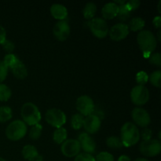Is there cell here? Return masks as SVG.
I'll return each mask as SVG.
<instances>
[{
  "mask_svg": "<svg viewBox=\"0 0 161 161\" xmlns=\"http://www.w3.org/2000/svg\"><path fill=\"white\" fill-rule=\"evenodd\" d=\"M13 112L9 107H0V123H6L12 119Z\"/></svg>",
  "mask_w": 161,
  "mask_h": 161,
  "instance_id": "d4e9b609",
  "label": "cell"
},
{
  "mask_svg": "<svg viewBox=\"0 0 161 161\" xmlns=\"http://www.w3.org/2000/svg\"><path fill=\"white\" fill-rule=\"evenodd\" d=\"M149 99V91L145 86L138 85L132 88L130 91V100L138 106L146 105Z\"/></svg>",
  "mask_w": 161,
  "mask_h": 161,
  "instance_id": "52a82bcc",
  "label": "cell"
},
{
  "mask_svg": "<svg viewBox=\"0 0 161 161\" xmlns=\"http://www.w3.org/2000/svg\"><path fill=\"white\" fill-rule=\"evenodd\" d=\"M160 32H161V31H160V30H159V31H158V40L159 41H160Z\"/></svg>",
  "mask_w": 161,
  "mask_h": 161,
  "instance_id": "bcb514c9",
  "label": "cell"
},
{
  "mask_svg": "<svg viewBox=\"0 0 161 161\" xmlns=\"http://www.w3.org/2000/svg\"><path fill=\"white\" fill-rule=\"evenodd\" d=\"M50 14L53 18L61 21V20H64V19L67 18L68 9L63 5L55 3V4L52 5L50 7Z\"/></svg>",
  "mask_w": 161,
  "mask_h": 161,
  "instance_id": "2e32d148",
  "label": "cell"
},
{
  "mask_svg": "<svg viewBox=\"0 0 161 161\" xmlns=\"http://www.w3.org/2000/svg\"><path fill=\"white\" fill-rule=\"evenodd\" d=\"M94 159L95 161H114V157L108 152H101Z\"/></svg>",
  "mask_w": 161,
  "mask_h": 161,
  "instance_id": "4dcf8cb0",
  "label": "cell"
},
{
  "mask_svg": "<svg viewBox=\"0 0 161 161\" xmlns=\"http://www.w3.org/2000/svg\"><path fill=\"white\" fill-rule=\"evenodd\" d=\"M42 126L40 124L31 126L29 130V138L31 140H38L42 135Z\"/></svg>",
  "mask_w": 161,
  "mask_h": 161,
  "instance_id": "83f0119b",
  "label": "cell"
},
{
  "mask_svg": "<svg viewBox=\"0 0 161 161\" xmlns=\"http://www.w3.org/2000/svg\"><path fill=\"white\" fill-rule=\"evenodd\" d=\"M145 25H146V21L144 19L140 17H136L130 20L127 27L129 28V31L130 30L132 31H140L143 30Z\"/></svg>",
  "mask_w": 161,
  "mask_h": 161,
  "instance_id": "ffe728a7",
  "label": "cell"
},
{
  "mask_svg": "<svg viewBox=\"0 0 161 161\" xmlns=\"http://www.w3.org/2000/svg\"><path fill=\"white\" fill-rule=\"evenodd\" d=\"M0 161H6V160H4V159H3V157H0Z\"/></svg>",
  "mask_w": 161,
  "mask_h": 161,
  "instance_id": "7dc6e473",
  "label": "cell"
},
{
  "mask_svg": "<svg viewBox=\"0 0 161 161\" xmlns=\"http://www.w3.org/2000/svg\"><path fill=\"white\" fill-rule=\"evenodd\" d=\"M120 139L125 147H130L137 144L140 139V131L137 126L130 122L125 123L121 127Z\"/></svg>",
  "mask_w": 161,
  "mask_h": 161,
  "instance_id": "7a4b0ae2",
  "label": "cell"
},
{
  "mask_svg": "<svg viewBox=\"0 0 161 161\" xmlns=\"http://www.w3.org/2000/svg\"><path fill=\"white\" fill-rule=\"evenodd\" d=\"M22 156L25 160L28 161H35L39 157V152L34 146L26 145L22 149Z\"/></svg>",
  "mask_w": 161,
  "mask_h": 161,
  "instance_id": "d6986e66",
  "label": "cell"
},
{
  "mask_svg": "<svg viewBox=\"0 0 161 161\" xmlns=\"http://www.w3.org/2000/svg\"><path fill=\"white\" fill-rule=\"evenodd\" d=\"M23 122L26 125L34 126L39 124L41 120V113L38 107L31 102L24 104L20 110Z\"/></svg>",
  "mask_w": 161,
  "mask_h": 161,
  "instance_id": "3957f363",
  "label": "cell"
},
{
  "mask_svg": "<svg viewBox=\"0 0 161 161\" xmlns=\"http://www.w3.org/2000/svg\"><path fill=\"white\" fill-rule=\"evenodd\" d=\"M10 69L16 78L23 80L28 76V69H27L25 64L20 60H19L17 63H15L10 68Z\"/></svg>",
  "mask_w": 161,
  "mask_h": 161,
  "instance_id": "ac0fdd59",
  "label": "cell"
},
{
  "mask_svg": "<svg viewBox=\"0 0 161 161\" xmlns=\"http://www.w3.org/2000/svg\"><path fill=\"white\" fill-rule=\"evenodd\" d=\"M19 60L20 59H19L15 54H14V53H7V54L5 56L3 62L6 64V65L8 67V69H10V68L12 67L15 63H17Z\"/></svg>",
  "mask_w": 161,
  "mask_h": 161,
  "instance_id": "f546056e",
  "label": "cell"
},
{
  "mask_svg": "<svg viewBox=\"0 0 161 161\" xmlns=\"http://www.w3.org/2000/svg\"><path fill=\"white\" fill-rule=\"evenodd\" d=\"M81 150L80 144L77 139H67L61 144V151L66 157H75Z\"/></svg>",
  "mask_w": 161,
  "mask_h": 161,
  "instance_id": "30bf717a",
  "label": "cell"
},
{
  "mask_svg": "<svg viewBox=\"0 0 161 161\" xmlns=\"http://www.w3.org/2000/svg\"><path fill=\"white\" fill-rule=\"evenodd\" d=\"M130 14H131V12L129 10L126 5H123V6H119V11H118V14L116 17L120 21L124 22L130 18Z\"/></svg>",
  "mask_w": 161,
  "mask_h": 161,
  "instance_id": "4316f807",
  "label": "cell"
},
{
  "mask_svg": "<svg viewBox=\"0 0 161 161\" xmlns=\"http://www.w3.org/2000/svg\"><path fill=\"white\" fill-rule=\"evenodd\" d=\"M113 3H116L117 6H123V5H125L126 3H127V1H126V0H117V1H116V0H115Z\"/></svg>",
  "mask_w": 161,
  "mask_h": 161,
  "instance_id": "b9f144b4",
  "label": "cell"
},
{
  "mask_svg": "<svg viewBox=\"0 0 161 161\" xmlns=\"http://www.w3.org/2000/svg\"><path fill=\"white\" fill-rule=\"evenodd\" d=\"M12 96L10 88L6 84L0 83V102H7Z\"/></svg>",
  "mask_w": 161,
  "mask_h": 161,
  "instance_id": "484cf974",
  "label": "cell"
},
{
  "mask_svg": "<svg viewBox=\"0 0 161 161\" xmlns=\"http://www.w3.org/2000/svg\"><path fill=\"white\" fill-rule=\"evenodd\" d=\"M140 137L142 138L143 141L152 139V137H153L152 130H151L149 128H145L144 130L142 131V133L140 134Z\"/></svg>",
  "mask_w": 161,
  "mask_h": 161,
  "instance_id": "74e56055",
  "label": "cell"
},
{
  "mask_svg": "<svg viewBox=\"0 0 161 161\" xmlns=\"http://www.w3.org/2000/svg\"><path fill=\"white\" fill-rule=\"evenodd\" d=\"M149 62L151 64L157 67L161 66V54L160 53H153L149 56Z\"/></svg>",
  "mask_w": 161,
  "mask_h": 161,
  "instance_id": "d6a6232c",
  "label": "cell"
},
{
  "mask_svg": "<svg viewBox=\"0 0 161 161\" xmlns=\"http://www.w3.org/2000/svg\"><path fill=\"white\" fill-rule=\"evenodd\" d=\"M35 161H44L43 160H42V157H41V156H39V157H38V159L36 160H35Z\"/></svg>",
  "mask_w": 161,
  "mask_h": 161,
  "instance_id": "f6af8a7d",
  "label": "cell"
},
{
  "mask_svg": "<svg viewBox=\"0 0 161 161\" xmlns=\"http://www.w3.org/2000/svg\"><path fill=\"white\" fill-rule=\"evenodd\" d=\"M134 161H149V160H148L147 159H145V158H138Z\"/></svg>",
  "mask_w": 161,
  "mask_h": 161,
  "instance_id": "7bdbcfd3",
  "label": "cell"
},
{
  "mask_svg": "<svg viewBox=\"0 0 161 161\" xmlns=\"http://www.w3.org/2000/svg\"><path fill=\"white\" fill-rule=\"evenodd\" d=\"M76 109L83 116H87L92 114L94 110V103L93 99L87 95H82L79 97L75 103Z\"/></svg>",
  "mask_w": 161,
  "mask_h": 161,
  "instance_id": "9c48e42d",
  "label": "cell"
},
{
  "mask_svg": "<svg viewBox=\"0 0 161 161\" xmlns=\"http://www.w3.org/2000/svg\"><path fill=\"white\" fill-rule=\"evenodd\" d=\"M160 5H161V1H160L158 3V6H157V7H158V11H159V14H161V9H160Z\"/></svg>",
  "mask_w": 161,
  "mask_h": 161,
  "instance_id": "ee69618b",
  "label": "cell"
},
{
  "mask_svg": "<svg viewBox=\"0 0 161 161\" xmlns=\"http://www.w3.org/2000/svg\"><path fill=\"white\" fill-rule=\"evenodd\" d=\"M6 39V31L2 25H0V44Z\"/></svg>",
  "mask_w": 161,
  "mask_h": 161,
  "instance_id": "f35d334b",
  "label": "cell"
},
{
  "mask_svg": "<svg viewBox=\"0 0 161 161\" xmlns=\"http://www.w3.org/2000/svg\"><path fill=\"white\" fill-rule=\"evenodd\" d=\"M84 116L80 113H75L71 118V126L74 130H80L83 126Z\"/></svg>",
  "mask_w": 161,
  "mask_h": 161,
  "instance_id": "603a6c76",
  "label": "cell"
},
{
  "mask_svg": "<svg viewBox=\"0 0 161 161\" xmlns=\"http://www.w3.org/2000/svg\"><path fill=\"white\" fill-rule=\"evenodd\" d=\"M140 4H141V2L139 0H129V1H127L125 5L128 8L129 10L132 12V11L136 10L140 6Z\"/></svg>",
  "mask_w": 161,
  "mask_h": 161,
  "instance_id": "8d00e7d4",
  "label": "cell"
},
{
  "mask_svg": "<svg viewBox=\"0 0 161 161\" xmlns=\"http://www.w3.org/2000/svg\"><path fill=\"white\" fill-rule=\"evenodd\" d=\"M90 30L95 37L98 39H104L106 37L108 34V24L101 17H96V18L91 19L87 23Z\"/></svg>",
  "mask_w": 161,
  "mask_h": 161,
  "instance_id": "5b68a950",
  "label": "cell"
},
{
  "mask_svg": "<svg viewBox=\"0 0 161 161\" xmlns=\"http://www.w3.org/2000/svg\"><path fill=\"white\" fill-rule=\"evenodd\" d=\"M28 131L27 125L20 119L14 120L6 129V136L10 141H19L26 135Z\"/></svg>",
  "mask_w": 161,
  "mask_h": 161,
  "instance_id": "277c9868",
  "label": "cell"
},
{
  "mask_svg": "<svg viewBox=\"0 0 161 161\" xmlns=\"http://www.w3.org/2000/svg\"><path fill=\"white\" fill-rule=\"evenodd\" d=\"M8 71H9V69L6 65V64L3 62V61H0V83H3L6 79Z\"/></svg>",
  "mask_w": 161,
  "mask_h": 161,
  "instance_id": "836d02e7",
  "label": "cell"
},
{
  "mask_svg": "<svg viewBox=\"0 0 161 161\" xmlns=\"http://www.w3.org/2000/svg\"><path fill=\"white\" fill-rule=\"evenodd\" d=\"M106 145L108 148L113 149H120L123 146V143L121 142L120 138L116 136L108 137L106 139Z\"/></svg>",
  "mask_w": 161,
  "mask_h": 161,
  "instance_id": "cb8c5ba5",
  "label": "cell"
},
{
  "mask_svg": "<svg viewBox=\"0 0 161 161\" xmlns=\"http://www.w3.org/2000/svg\"><path fill=\"white\" fill-rule=\"evenodd\" d=\"M118 161H130V157L127 155H122L119 157Z\"/></svg>",
  "mask_w": 161,
  "mask_h": 161,
  "instance_id": "60d3db41",
  "label": "cell"
},
{
  "mask_svg": "<svg viewBox=\"0 0 161 161\" xmlns=\"http://www.w3.org/2000/svg\"><path fill=\"white\" fill-rule=\"evenodd\" d=\"M1 45L2 47H3V50L6 52H7L8 53H12L13 52H14V49H15V45H14V43L12 41L9 40V39H6Z\"/></svg>",
  "mask_w": 161,
  "mask_h": 161,
  "instance_id": "e575fe53",
  "label": "cell"
},
{
  "mask_svg": "<svg viewBox=\"0 0 161 161\" xmlns=\"http://www.w3.org/2000/svg\"><path fill=\"white\" fill-rule=\"evenodd\" d=\"M149 80L153 86H156L157 88H160L161 86V71L157 70L153 72L149 75Z\"/></svg>",
  "mask_w": 161,
  "mask_h": 161,
  "instance_id": "f1b7e54d",
  "label": "cell"
},
{
  "mask_svg": "<svg viewBox=\"0 0 161 161\" xmlns=\"http://www.w3.org/2000/svg\"><path fill=\"white\" fill-rule=\"evenodd\" d=\"M102 122L98 116L95 114H91L84 118L83 126L87 134H95L100 130Z\"/></svg>",
  "mask_w": 161,
  "mask_h": 161,
  "instance_id": "5bb4252c",
  "label": "cell"
},
{
  "mask_svg": "<svg viewBox=\"0 0 161 161\" xmlns=\"http://www.w3.org/2000/svg\"><path fill=\"white\" fill-rule=\"evenodd\" d=\"M131 117L135 124L141 127H146L151 122L149 113L146 109L139 107H136L132 110Z\"/></svg>",
  "mask_w": 161,
  "mask_h": 161,
  "instance_id": "8fae6325",
  "label": "cell"
},
{
  "mask_svg": "<svg viewBox=\"0 0 161 161\" xmlns=\"http://www.w3.org/2000/svg\"><path fill=\"white\" fill-rule=\"evenodd\" d=\"M153 23L154 27H155L156 28L160 29L161 27V17L160 16H157V17H154L153 20Z\"/></svg>",
  "mask_w": 161,
  "mask_h": 161,
  "instance_id": "ab89813d",
  "label": "cell"
},
{
  "mask_svg": "<svg viewBox=\"0 0 161 161\" xmlns=\"http://www.w3.org/2000/svg\"><path fill=\"white\" fill-rule=\"evenodd\" d=\"M67 130L64 127H61L59 128H57L54 130L53 135V140L56 144L61 145L64 141L67 140Z\"/></svg>",
  "mask_w": 161,
  "mask_h": 161,
  "instance_id": "44dd1931",
  "label": "cell"
},
{
  "mask_svg": "<svg viewBox=\"0 0 161 161\" xmlns=\"http://www.w3.org/2000/svg\"><path fill=\"white\" fill-rule=\"evenodd\" d=\"M74 161H95V159L91 154L82 153H79L75 157Z\"/></svg>",
  "mask_w": 161,
  "mask_h": 161,
  "instance_id": "d590c367",
  "label": "cell"
},
{
  "mask_svg": "<svg viewBox=\"0 0 161 161\" xmlns=\"http://www.w3.org/2000/svg\"><path fill=\"white\" fill-rule=\"evenodd\" d=\"M46 120L50 126L56 128L61 127L66 123L65 113L58 108H50L46 113Z\"/></svg>",
  "mask_w": 161,
  "mask_h": 161,
  "instance_id": "ba28073f",
  "label": "cell"
},
{
  "mask_svg": "<svg viewBox=\"0 0 161 161\" xmlns=\"http://www.w3.org/2000/svg\"><path fill=\"white\" fill-rule=\"evenodd\" d=\"M149 80V75L146 73V72H138L136 75V81L138 83V85H142V86H144L146 83Z\"/></svg>",
  "mask_w": 161,
  "mask_h": 161,
  "instance_id": "1f68e13d",
  "label": "cell"
},
{
  "mask_svg": "<svg viewBox=\"0 0 161 161\" xmlns=\"http://www.w3.org/2000/svg\"><path fill=\"white\" fill-rule=\"evenodd\" d=\"M78 142L80 144V147L84 151V153L92 154L95 152L96 142L89 134L86 132H83L78 136Z\"/></svg>",
  "mask_w": 161,
  "mask_h": 161,
  "instance_id": "9a60e30c",
  "label": "cell"
},
{
  "mask_svg": "<svg viewBox=\"0 0 161 161\" xmlns=\"http://www.w3.org/2000/svg\"><path fill=\"white\" fill-rule=\"evenodd\" d=\"M119 11V6L115 3H108L102 7V14L103 19L112 20L117 16Z\"/></svg>",
  "mask_w": 161,
  "mask_h": 161,
  "instance_id": "e0dca14e",
  "label": "cell"
},
{
  "mask_svg": "<svg viewBox=\"0 0 161 161\" xmlns=\"http://www.w3.org/2000/svg\"><path fill=\"white\" fill-rule=\"evenodd\" d=\"M96 12H97V6L94 3H87L83 8V17L86 20H91L94 17Z\"/></svg>",
  "mask_w": 161,
  "mask_h": 161,
  "instance_id": "7402d4cb",
  "label": "cell"
},
{
  "mask_svg": "<svg viewBox=\"0 0 161 161\" xmlns=\"http://www.w3.org/2000/svg\"><path fill=\"white\" fill-rule=\"evenodd\" d=\"M70 26L65 20H61L56 23L53 29V34L58 41H65L70 35Z\"/></svg>",
  "mask_w": 161,
  "mask_h": 161,
  "instance_id": "4fadbf2b",
  "label": "cell"
},
{
  "mask_svg": "<svg viewBox=\"0 0 161 161\" xmlns=\"http://www.w3.org/2000/svg\"><path fill=\"white\" fill-rule=\"evenodd\" d=\"M137 42L145 58H149L157 48V38L149 30H142L137 36Z\"/></svg>",
  "mask_w": 161,
  "mask_h": 161,
  "instance_id": "6da1fadb",
  "label": "cell"
},
{
  "mask_svg": "<svg viewBox=\"0 0 161 161\" xmlns=\"http://www.w3.org/2000/svg\"><path fill=\"white\" fill-rule=\"evenodd\" d=\"M140 153L145 157H153L159 155L161 151V143L157 139L142 141L139 146Z\"/></svg>",
  "mask_w": 161,
  "mask_h": 161,
  "instance_id": "8992f818",
  "label": "cell"
},
{
  "mask_svg": "<svg viewBox=\"0 0 161 161\" xmlns=\"http://www.w3.org/2000/svg\"><path fill=\"white\" fill-rule=\"evenodd\" d=\"M129 28L127 25L124 23H119L113 25L108 30V35L112 40L120 41L126 39L129 35Z\"/></svg>",
  "mask_w": 161,
  "mask_h": 161,
  "instance_id": "7c38bea8",
  "label": "cell"
}]
</instances>
